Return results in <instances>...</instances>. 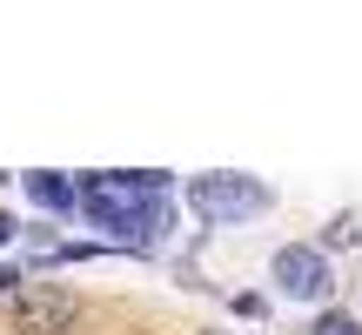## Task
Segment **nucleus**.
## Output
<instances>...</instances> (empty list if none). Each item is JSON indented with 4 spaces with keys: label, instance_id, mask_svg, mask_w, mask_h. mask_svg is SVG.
I'll return each instance as SVG.
<instances>
[{
    "label": "nucleus",
    "instance_id": "1",
    "mask_svg": "<svg viewBox=\"0 0 362 335\" xmlns=\"http://www.w3.org/2000/svg\"><path fill=\"white\" fill-rule=\"evenodd\" d=\"M81 194V215L94 228L121 235L128 248H155L168 242L175 228V208H168V175L161 168H121V175H81L74 181Z\"/></svg>",
    "mask_w": 362,
    "mask_h": 335
},
{
    "label": "nucleus",
    "instance_id": "2",
    "mask_svg": "<svg viewBox=\"0 0 362 335\" xmlns=\"http://www.w3.org/2000/svg\"><path fill=\"white\" fill-rule=\"evenodd\" d=\"M188 208L208 228H242V221L275 208V188L262 175H242V168H215V175H188Z\"/></svg>",
    "mask_w": 362,
    "mask_h": 335
},
{
    "label": "nucleus",
    "instance_id": "3",
    "mask_svg": "<svg viewBox=\"0 0 362 335\" xmlns=\"http://www.w3.org/2000/svg\"><path fill=\"white\" fill-rule=\"evenodd\" d=\"M269 282H275V295H288V302H322L329 309V295H336V261L315 242H288V248H275Z\"/></svg>",
    "mask_w": 362,
    "mask_h": 335
},
{
    "label": "nucleus",
    "instance_id": "4",
    "mask_svg": "<svg viewBox=\"0 0 362 335\" xmlns=\"http://www.w3.org/2000/svg\"><path fill=\"white\" fill-rule=\"evenodd\" d=\"M74 315H81V302L67 295V288H54V282L13 295V329H21V335H67Z\"/></svg>",
    "mask_w": 362,
    "mask_h": 335
},
{
    "label": "nucleus",
    "instance_id": "5",
    "mask_svg": "<svg viewBox=\"0 0 362 335\" xmlns=\"http://www.w3.org/2000/svg\"><path fill=\"white\" fill-rule=\"evenodd\" d=\"M21 181H27V194H34L47 215H67V208H81L74 181H67V175H54V168H34V175H21Z\"/></svg>",
    "mask_w": 362,
    "mask_h": 335
},
{
    "label": "nucleus",
    "instance_id": "6",
    "mask_svg": "<svg viewBox=\"0 0 362 335\" xmlns=\"http://www.w3.org/2000/svg\"><path fill=\"white\" fill-rule=\"evenodd\" d=\"M315 248H322L329 261H336L342 248H362V208H342V215H336V221L322 228V242H315Z\"/></svg>",
    "mask_w": 362,
    "mask_h": 335
},
{
    "label": "nucleus",
    "instance_id": "7",
    "mask_svg": "<svg viewBox=\"0 0 362 335\" xmlns=\"http://www.w3.org/2000/svg\"><path fill=\"white\" fill-rule=\"evenodd\" d=\"M309 335H362V322H356L349 309H322V315H315V329H309Z\"/></svg>",
    "mask_w": 362,
    "mask_h": 335
},
{
    "label": "nucleus",
    "instance_id": "8",
    "mask_svg": "<svg viewBox=\"0 0 362 335\" xmlns=\"http://www.w3.org/2000/svg\"><path fill=\"white\" fill-rule=\"evenodd\" d=\"M0 295H21V269H7V261H0Z\"/></svg>",
    "mask_w": 362,
    "mask_h": 335
},
{
    "label": "nucleus",
    "instance_id": "9",
    "mask_svg": "<svg viewBox=\"0 0 362 335\" xmlns=\"http://www.w3.org/2000/svg\"><path fill=\"white\" fill-rule=\"evenodd\" d=\"M13 235H21V221H13V215H7V208H0V248H7V242H13Z\"/></svg>",
    "mask_w": 362,
    "mask_h": 335
}]
</instances>
